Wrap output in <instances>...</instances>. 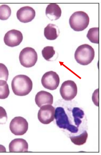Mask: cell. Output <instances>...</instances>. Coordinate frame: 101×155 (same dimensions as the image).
<instances>
[{"label":"cell","instance_id":"e0dca14e","mask_svg":"<svg viewBox=\"0 0 101 155\" xmlns=\"http://www.w3.org/2000/svg\"><path fill=\"white\" fill-rule=\"evenodd\" d=\"M99 28H92L88 31L87 38L91 43L98 44L99 43Z\"/></svg>","mask_w":101,"mask_h":155},{"label":"cell","instance_id":"8992f818","mask_svg":"<svg viewBox=\"0 0 101 155\" xmlns=\"http://www.w3.org/2000/svg\"><path fill=\"white\" fill-rule=\"evenodd\" d=\"M9 128L11 132L15 136H22L29 129V123L24 118L15 117L10 122Z\"/></svg>","mask_w":101,"mask_h":155},{"label":"cell","instance_id":"8fae6325","mask_svg":"<svg viewBox=\"0 0 101 155\" xmlns=\"http://www.w3.org/2000/svg\"><path fill=\"white\" fill-rule=\"evenodd\" d=\"M16 16L18 19L21 23H29L35 18V11L31 7H23L18 10Z\"/></svg>","mask_w":101,"mask_h":155},{"label":"cell","instance_id":"277c9868","mask_svg":"<svg viewBox=\"0 0 101 155\" xmlns=\"http://www.w3.org/2000/svg\"><path fill=\"white\" fill-rule=\"evenodd\" d=\"M54 118L57 126L60 129L68 130L72 133H77L78 131V127L70 124L69 118L63 107H57L55 110Z\"/></svg>","mask_w":101,"mask_h":155},{"label":"cell","instance_id":"d6986e66","mask_svg":"<svg viewBox=\"0 0 101 155\" xmlns=\"http://www.w3.org/2000/svg\"><path fill=\"white\" fill-rule=\"evenodd\" d=\"M9 87L6 81L0 80V99H5L9 95Z\"/></svg>","mask_w":101,"mask_h":155},{"label":"cell","instance_id":"ac0fdd59","mask_svg":"<svg viewBox=\"0 0 101 155\" xmlns=\"http://www.w3.org/2000/svg\"><path fill=\"white\" fill-rule=\"evenodd\" d=\"M72 113L75 124L77 126L79 127L82 124V119L84 116V111L79 107H75L73 108Z\"/></svg>","mask_w":101,"mask_h":155},{"label":"cell","instance_id":"9a60e30c","mask_svg":"<svg viewBox=\"0 0 101 155\" xmlns=\"http://www.w3.org/2000/svg\"><path fill=\"white\" fill-rule=\"evenodd\" d=\"M60 30L57 26L50 24L44 29V36L49 40H54L59 37Z\"/></svg>","mask_w":101,"mask_h":155},{"label":"cell","instance_id":"603a6c76","mask_svg":"<svg viewBox=\"0 0 101 155\" xmlns=\"http://www.w3.org/2000/svg\"><path fill=\"white\" fill-rule=\"evenodd\" d=\"M8 120V115L6 110L2 107L0 106V124L6 123Z\"/></svg>","mask_w":101,"mask_h":155},{"label":"cell","instance_id":"7402d4cb","mask_svg":"<svg viewBox=\"0 0 101 155\" xmlns=\"http://www.w3.org/2000/svg\"><path fill=\"white\" fill-rule=\"evenodd\" d=\"M8 71L6 65L0 63V80L7 81L8 78Z\"/></svg>","mask_w":101,"mask_h":155},{"label":"cell","instance_id":"5b68a950","mask_svg":"<svg viewBox=\"0 0 101 155\" xmlns=\"http://www.w3.org/2000/svg\"><path fill=\"white\" fill-rule=\"evenodd\" d=\"M37 60V53L35 49L31 47L24 48L20 53V62L25 68H32L35 64Z\"/></svg>","mask_w":101,"mask_h":155},{"label":"cell","instance_id":"3957f363","mask_svg":"<svg viewBox=\"0 0 101 155\" xmlns=\"http://www.w3.org/2000/svg\"><path fill=\"white\" fill-rule=\"evenodd\" d=\"M90 23V18L86 13L75 12L69 19V24L72 29L76 31H81L87 28Z\"/></svg>","mask_w":101,"mask_h":155},{"label":"cell","instance_id":"2e32d148","mask_svg":"<svg viewBox=\"0 0 101 155\" xmlns=\"http://www.w3.org/2000/svg\"><path fill=\"white\" fill-rule=\"evenodd\" d=\"M88 137V133L86 130H84L79 136L70 137V139L74 144L80 146L86 143Z\"/></svg>","mask_w":101,"mask_h":155},{"label":"cell","instance_id":"7a4b0ae2","mask_svg":"<svg viewBox=\"0 0 101 155\" xmlns=\"http://www.w3.org/2000/svg\"><path fill=\"white\" fill-rule=\"evenodd\" d=\"M74 57L78 63L83 65H88L94 59L95 51L90 45L84 44L77 48Z\"/></svg>","mask_w":101,"mask_h":155},{"label":"cell","instance_id":"44dd1931","mask_svg":"<svg viewBox=\"0 0 101 155\" xmlns=\"http://www.w3.org/2000/svg\"><path fill=\"white\" fill-rule=\"evenodd\" d=\"M55 53L53 46H46L42 51L43 57L47 61H50V59L54 57Z\"/></svg>","mask_w":101,"mask_h":155},{"label":"cell","instance_id":"7c38bea8","mask_svg":"<svg viewBox=\"0 0 101 155\" xmlns=\"http://www.w3.org/2000/svg\"><path fill=\"white\" fill-rule=\"evenodd\" d=\"M9 150L10 152H28L29 144L24 139H14L9 143Z\"/></svg>","mask_w":101,"mask_h":155},{"label":"cell","instance_id":"30bf717a","mask_svg":"<svg viewBox=\"0 0 101 155\" xmlns=\"http://www.w3.org/2000/svg\"><path fill=\"white\" fill-rule=\"evenodd\" d=\"M23 40V35L20 31L12 30L5 34L4 42L5 45L9 47L18 46Z\"/></svg>","mask_w":101,"mask_h":155},{"label":"cell","instance_id":"6da1fadb","mask_svg":"<svg viewBox=\"0 0 101 155\" xmlns=\"http://www.w3.org/2000/svg\"><path fill=\"white\" fill-rule=\"evenodd\" d=\"M13 92L15 95L24 96L28 95L32 88V82L25 75H19L14 78L11 83Z\"/></svg>","mask_w":101,"mask_h":155},{"label":"cell","instance_id":"9c48e42d","mask_svg":"<svg viewBox=\"0 0 101 155\" xmlns=\"http://www.w3.org/2000/svg\"><path fill=\"white\" fill-rule=\"evenodd\" d=\"M55 109L51 105H44L38 114V120L44 124H48L54 120Z\"/></svg>","mask_w":101,"mask_h":155},{"label":"cell","instance_id":"52a82bcc","mask_svg":"<svg viewBox=\"0 0 101 155\" xmlns=\"http://www.w3.org/2000/svg\"><path fill=\"white\" fill-rule=\"evenodd\" d=\"M78 93V87L75 82L71 80L66 81L62 84L60 94L64 100H72Z\"/></svg>","mask_w":101,"mask_h":155},{"label":"cell","instance_id":"ffe728a7","mask_svg":"<svg viewBox=\"0 0 101 155\" xmlns=\"http://www.w3.org/2000/svg\"><path fill=\"white\" fill-rule=\"evenodd\" d=\"M11 15V9L8 5L0 6V20H6L8 19Z\"/></svg>","mask_w":101,"mask_h":155},{"label":"cell","instance_id":"5bb4252c","mask_svg":"<svg viewBox=\"0 0 101 155\" xmlns=\"http://www.w3.org/2000/svg\"><path fill=\"white\" fill-rule=\"evenodd\" d=\"M62 11L59 5L55 3L48 5L46 9V15L50 20H57L61 15Z\"/></svg>","mask_w":101,"mask_h":155},{"label":"cell","instance_id":"ba28073f","mask_svg":"<svg viewBox=\"0 0 101 155\" xmlns=\"http://www.w3.org/2000/svg\"><path fill=\"white\" fill-rule=\"evenodd\" d=\"M60 83L59 75L52 71L45 73L42 77V85L44 87L48 90H54L57 89Z\"/></svg>","mask_w":101,"mask_h":155},{"label":"cell","instance_id":"cb8c5ba5","mask_svg":"<svg viewBox=\"0 0 101 155\" xmlns=\"http://www.w3.org/2000/svg\"><path fill=\"white\" fill-rule=\"evenodd\" d=\"M92 101L96 106H99V89L94 91L92 95Z\"/></svg>","mask_w":101,"mask_h":155},{"label":"cell","instance_id":"d4e9b609","mask_svg":"<svg viewBox=\"0 0 101 155\" xmlns=\"http://www.w3.org/2000/svg\"><path fill=\"white\" fill-rule=\"evenodd\" d=\"M6 148L3 145H0V152H6Z\"/></svg>","mask_w":101,"mask_h":155},{"label":"cell","instance_id":"4fadbf2b","mask_svg":"<svg viewBox=\"0 0 101 155\" xmlns=\"http://www.w3.org/2000/svg\"><path fill=\"white\" fill-rule=\"evenodd\" d=\"M36 104L39 107L45 105H52L54 97L52 94L47 91H41L36 94L35 98Z\"/></svg>","mask_w":101,"mask_h":155}]
</instances>
